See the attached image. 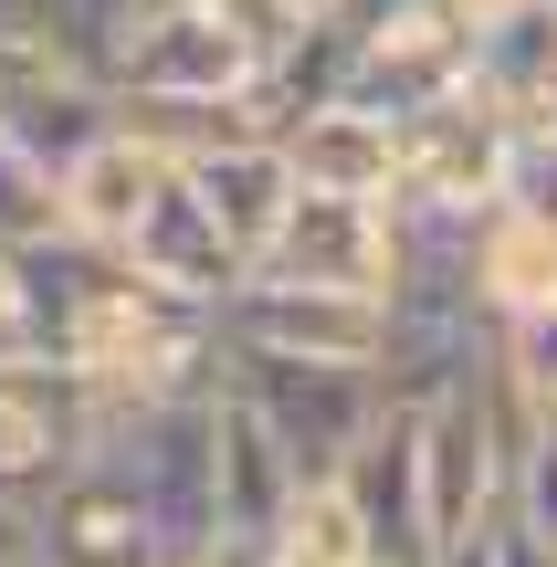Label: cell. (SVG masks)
<instances>
[{"label": "cell", "mask_w": 557, "mask_h": 567, "mask_svg": "<svg viewBox=\"0 0 557 567\" xmlns=\"http://www.w3.org/2000/svg\"><path fill=\"white\" fill-rule=\"evenodd\" d=\"M63 368H74L84 389L105 400V421L116 410H147V400H189V389L221 379V316L189 295H168V284L126 274L116 252L95 264V284L74 295V316H63Z\"/></svg>", "instance_id": "cell-1"}, {"label": "cell", "mask_w": 557, "mask_h": 567, "mask_svg": "<svg viewBox=\"0 0 557 567\" xmlns=\"http://www.w3.org/2000/svg\"><path fill=\"white\" fill-rule=\"evenodd\" d=\"M221 389L285 442V463L306 473V484H337V473L358 463V442L390 421V389H379V368H358V358H264V347H221Z\"/></svg>", "instance_id": "cell-2"}, {"label": "cell", "mask_w": 557, "mask_h": 567, "mask_svg": "<svg viewBox=\"0 0 557 567\" xmlns=\"http://www.w3.org/2000/svg\"><path fill=\"white\" fill-rule=\"evenodd\" d=\"M210 442H221V379L189 389V400H147V410H116V421H105V452H116V473L147 494L168 557L221 547V473H210Z\"/></svg>", "instance_id": "cell-3"}, {"label": "cell", "mask_w": 557, "mask_h": 567, "mask_svg": "<svg viewBox=\"0 0 557 567\" xmlns=\"http://www.w3.org/2000/svg\"><path fill=\"white\" fill-rule=\"evenodd\" d=\"M411 463H421L432 557L453 547V536H484L505 515V463H516V442H505V389H495V368L411 410Z\"/></svg>", "instance_id": "cell-4"}, {"label": "cell", "mask_w": 557, "mask_h": 567, "mask_svg": "<svg viewBox=\"0 0 557 567\" xmlns=\"http://www.w3.org/2000/svg\"><path fill=\"white\" fill-rule=\"evenodd\" d=\"M105 442V400L63 358H0V494L42 505Z\"/></svg>", "instance_id": "cell-5"}, {"label": "cell", "mask_w": 557, "mask_h": 567, "mask_svg": "<svg viewBox=\"0 0 557 567\" xmlns=\"http://www.w3.org/2000/svg\"><path fill=\"white\" fill-rule=\"evenodd\" d=\"M516 137H526V126H505L495 105H474V95L421 105V116H400V179H390V200H411V210H474V221H484V210L505 200Z\"/></svg>", "instance_id": "cell-6"}, {"label": "cell", "mask_w": 557, "mask_h": 567, "mask_svg": "<svg viewBox=\"0 0 557 567\" xmlns=\"http://www.w3.org/2000/svg\"><path fill=\"white\" fill-rule=\"evenodd\" d=\"M32 567H168L158 515H147V494L116 473L105 442L32 505Z\"/></svg>", "instance_id": "cell-7"}, {"label": "cell", "mask_w": 557, "mask_h": 567, "mask_svg": "<svg viewBox=\"0 0 557 567\" xmlns=\"http://www.w3.org/2000/svg\"><path fill=\"white\" fill-rule=\"evenodd\" d=\"M379 295L348 284H285V274H243L221 295V347H264V358H358L379 368Z\"/></svg>", "instance_id": "cell-8"}, {"label": "cell", "mask_w": 557, "mask_h": 567, "mask_svg": "<svg viewBox=\"0 0 557 567\" xmlns=\"http://www.w3.org/2000/svg\"><path fill=\"white\" fill-rule=\"evenodd\" d=\"M252 274L379 295V284H390V200H348V189H295V200H285V231L264 243V264H252Z\"/></svg>", "instance_id": "cell-9"}, {"label": "cell", "mask_w": 557, "mask_h": 567, "mask_svg": "<svg viewBox=\"0 0 557 567\" xmlns=\"http://www.w3.org/2000/svg\"><path fill=\"white\" fill-rule=\"evenodd\" d=\"M168 168H179V147L168 137H147L137 116H116L95 147H84L74 168L53 179V221L74 231V243H95V252H116L126 231H137V210L168 189Z\"/></svg>", "instance_id": "cell-10"}, {"label": "cell", "mask_w": 557, "mask_h": 567, "mask_svg": "<svg viewBox=\"0 0 557 567\" xmlns=\"http://www.w3.org/2000/svg\"><path fill=\"white\" fill-rule=\"evenodd\" d=\"M463 95L495 105L505 126L557 116V0H484L474 53H463Z\"/></svg>", "instance_id": "cell-11"}, {"label": "cell", "mask_w": 557, "mask_h": 567, "mask_svg": "<svg viewBox=\"0 0 557 567\" xmlns=\"http://www.w3.org/2000/svg\"><path fill=\"white\" fill-rule=\"evenodd\" d=\"M116 264H126V274H147V284H168V295H189V305H210V316H221V295L252 274L243 252L221 243V221L200 210V189H189L179 168H168V189L137 210V231L116 243Z\"/></svg>", "instance_id": "cell-12"}, {"label": "cell", "mask_w": 557, "mask_h": 567, "mask_svg": "<svg viewBox=\"0 0 557 567\" xmlns=\"http://www.w3.org/2000/svg\"><path fill=\"white\" fill-rule=\"evenodd\" d=\"M358 536H369V567H432V515H421V463H411V410L358 442V463L337 473Z\"/></svg>", "instance_id": "cell-13"}, {"label": "cell", "mask_w": 557, "mask_h": 567, "mask_svg": "<svg viewBox=\"0 0 557 567\" xmlns=\"http://www.w3.org/2000/svg\"><path fill=\"white\" fill-rule=\"evenodd\" d=\"M179 179L200 189V210L221 221V243L243 264H264V243L285 231V200H295V158L274 137H210L179 158Z\"/></svg>", "instance_id": "cell-14"}, {"label": "cell", "mask_w": 557, "mask_h": 567, "mask_svg": "<svg viewBox=\"0 0 557 567\" xmlns=\"http://www.w3.org/2000/svg\"><path fill=\"white\" fill-rule=\"evenodd\" d=\"M210 473H221V547H264V536L295 515V494H306V473L285 463V442H274L231 389H221V442H210Z\"/></svg>", "instance_id": "cell-15"}, {"label": "cell", "mask_w": 557, "mask_h": 567, "mask_svg": "<svg viewBox=\"0 0 557 567\" xmlns=\"http://www.w3.org/2000/svg\"><path fill=\"white\" fill-rule=\"evenodd\" d=\"M295 158V189H348V200H390L400 179V126L369 116V105H316L274 137Z\"/></svg>", "instance_id": "cell-16"}, {"label": "cell", "mask_w": 557, "mask_h": 567, "mask_svg": "<svg viewBox=\"0 0 557 567\" xmlns=\"http://www.w3.org/2000/svg\"><path fill=\"white\" fill-rule=\"evenodd\" d=\"M474 295L484 316H526V305H557V221H526V210H484L474 221Z\"/></svg>", "instance_id": "cell-17"}, {"label": "cell", "mask_w": 557, "mask_h": 567, "mask_svg": "<svg viewBox=\"0 0 557 567\" xmlns=\"http://www.w3.org/2000/svg\"><path fill=\"white\" fill-rule=\"evenodd\" d=\"M252 567H369V536H358V515H348V494L337 484H306L295 494V515L264 536V547H243Z\"/></svg>", "instance_id": "cell-18"}, {"label": "cell", "mask_w": 557, "mask_h": 567, "mask_svg": "<svg viewBox=\"0 0 557 567\" xmlns=\"http://www.w3.org/2000/svg\"><path fill=\"white\" fill-rule=\"evenodd\" d=\"M505 526H526L557 557V410L516 442V463H505Z\"/></svg>", "instance_id": "cell-19"}, {"label": "cell", "mask_w": 557, "mask_h": 567, "mask_svg": "<svg viewBox=\"0 0 557 567\" xmlns=\"http://www.w3.org/2000/svg\"><path fill=\"white\" fill-rule=\"evenodd\" d=\"M495 368H505L537 410H557V305H526V316L495 326Z\"/></svg>", "instance_id": "cell-20"}, {"label": "cell", "mask_w": 557, "mask_h": 567, "mask_svg": "<svg viewBox=\"0 0 557 567\" xmlns=\"http://www.w3.org/2000/svg\"><path fill=\"white\" fill-rule=\"evenodd\" d=\"M0 567H32V505L0 494Z\"/></svg>", "instance_id": "cell-21"}, {"label": "cell", "mask_w": 557, "mask_h": 567, "mask_svg": "<svg viewBox=\"0 0 557 567\" xmlns=\"http://www.w3.org/2000/svg\"><path fill=\"white\" fill-rule=\"evenodd\" d=\"M495 567H557V557H547L526 526H505V515H495Z\"/></svg>", "instance_id": "cell-22"}, {"label": "cell", "mask_w": 557, "mask_h": 567, "mask_svg": "<svg viewBox=\"0 0 557 567\" xmlns=\"http://www.w3.org/2000/svg\"><path fill=\"white\" fill-rule=\"evenodd\" d=\"M168 567H252L243 547H200V557H168Z\"/></svg>", "instance_id": "cell-23"}, {"label": "cell", "mask_w": 557, "mask_h": 567, "mask_svg": "<svg viewBox=\"0 0 557 567\" xmlns=\"http://www.w3.org/2000/svg\"><path fill=\"white\" fill-rule=\"evenodd\" d=\"M137 11H200V0H137Z\"/></svg>", "instance_id": "cell-24"}, {"label": "cell", "mask_w": 557, "mask_h": 567, "mask_svg": "<svg viewBox=\"0 0 557 567\" xmlns=\"http://www.w3.org/2000/svg\"><path fill=\"white\" fill-rule=\"evenodd\" d=\"M295 11H337V0H295Z\"/></svg>", "instance_id": "cell-25"}, {"label": "cell", "mask_w": 557, "mask_h": 567, "mask_svg": "<svg viewBox=\"0 0 557 567\" xmlns=\"http://www.w3.org/2000/svg\"><path fill=\"white\" fill-rule=\"evenodd\" d=\"M547 147H557V116H547Z\"/></svg>", "instance_id": "cell-26"}]
</instances>
